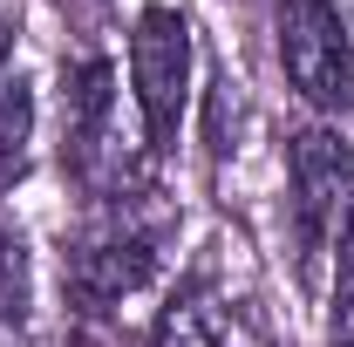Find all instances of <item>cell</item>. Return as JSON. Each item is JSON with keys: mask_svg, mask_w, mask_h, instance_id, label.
I'll use <instances>...</instances> for the list:
<instances>
[{"mask_svg": "<svg viewBox=\"0 0 354 347\" xmlns=\"http://www.w3.org/2000/svg\"><path fill=\"white\" fill-rule=\"evenodd\" d=\"M164 238L171 218L150 205V191H123V198H95V218L62 245V286L82 313H109V306L136 300L157 265H164Z\"/></svg>", "mask_w": 354, "mask_h": 347, "instance_id": "cell-1", "label": "cell"}, {"mask_svg": "<svg viewBox=\"0 0 354 347\" xmlns=\"http://www.w3.org/2000/svg\"><path fill=\"white\" fill-rule=\"evenodd\" d=\"M130 88L150 150H171L191 102V21L177 7H143L130 28Z\"/></svg>", "mask_w": 354, "mask_h": 347, "instance_id": "cell-2", "label": "cell"}, {"mask_svg": "<svg viewBox=\"0 0 354 347\" xmlns=\"http://www.w3.org/2000/svg\"><path fill=\"white\" fill-rule=\"evenodd\" d=\"M279 68L313 109L354 102V41L334 0H279Z\"/></svg>", "mask_w": 354, "mask_h": 347, "instance_id": "cell-3", "label": "cell"}, {"mask_svg": "<svg viewBox=\"0 0 354 347\" xmlns=\"http://www.w3.org/2000/svg\"><path fill=\"white\" fill-rule=\"evenodd\" d=\"M286 171H293V225H300V245L327 252L354 218V150L341 130L307 123L286 150Z\"/></svg>", "mask_w": 354, "mask_h": 347, "instance_id": "cell-4", "label": "cell"}, {"mask_svg": "<svg viewBox=\"0 0 354 347\" xmlns=\"http://www.w3.org/2000/svg\"><path fill=\"white\" fill-rule=\"evenodd\" d=\"M109 109H116V88H109V62L82 55L62 68V164L82 177L88 191H102V164H116L109 150Z\"/></svg>", "mask_w": 354, "mask_h": 347, "instance_id": "cell-5", "label": "cell"}, {"mask_svg": "<svg viewBox=\"0 0 354 347\" xmlns=\"http://www.w3.org/2000/svg\"><path fill=\"white\" fill-rule=\"evenodd\" d=\"M28 150H35V88L7 68L0 75V198L28 177Z\"/></svg>", "mask_w": 354, "mask_h": 347, "instance_id": "cell-6", "label": "cell"}, {"mask_svg": "<svg viewBox=\"0 0 354 347\" xmlns=\"http://www.w3.org/2000/svg\"><path fill=\"white\" fill-rule=\"evenodd\" d=\"M35 306V252H28V232L0 212V320H21Z\"/></svg>", "mask_w": 354, "mask_h": 347, "instance_id": "cell-7", "label": "cell"}, {"mask_svg": "<svg viewBox=\"0 0 354 347\" xmlns=\"http://www.w3.org/2000/svg\"><path fill=\"white\" fill-rule=\"evenodd\" d=\"M334 245H341V265H334V334H327V341L354 347V218H348V232H341Z\"/></svg>", "mask_w": 354, "mask_h": 347, "instance_id": "cell-8", "label": "cell"}, {"mask_svg": "<svg viewBox=\"0 0 354 347\" xmlns=\"http://www.w3.org/2000/svg\"><path fill=\"white\" fill-rule=\"evenodd\" d=\"M218 347H266V341L245 327V320H218Z\"/></svg>", "mask_w": 354, "mask_h": 347, "instance_id": "cell-9", "label": "cell"}]
</instances>
